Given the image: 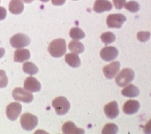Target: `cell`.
Here are the masks:
<instances>
[{
  "label": "cell",
  "mask_w": 151,
  "mask_h": 134,
  "mask_svg": "<svg viewBox=\"0 0 151 134\" xmlns=\"http://www.w3.org/2000/svg\"><path fill=\"white\" fill-rule=\"evenodd\" d=\"M23 71L24 73L29 75H35L38 72V68L33 62H26L23 65Z\"/></svg>",
  "instance_id": "cell-21"
},
{
  "label": "cell",
  "mask_w": 151,
  "mask_h": 134,
  "mask_svg": "<svg viewBox=\"0 0 151 134\" xmlns=\"http://www.w3.org/2000/svg\"><path fill=\"white\" fill-rule=\"evenodd\" d=\"M31 43V39L24 34H16L10 38V44L16 49H20L28 46Z\"/></svg>",
  "instance_id": "cell-5"
},
{
  "label": "cell",
  "mask_w": 151,
  "mask_h": 134,
  "mask_svg": "<svg viewBox=\"0 0 151 134\" xmlns=\"http://www.w3.org/2000/svg\"><path fill=\"white\" fill-rule=\"evenodd\" d=\"M9 11L13 15H19L24 11V4L22 0H11L9 5Z\"/></svg>",
  "instance_id": "cell-17"
},
{
  "label": "cell",
  "mask_w": 151,
  "mask_h": 134,
  "mask_svg": "<svg viewBox=\"0 0 151 134\" xmlns=\"http://www.w3.org/2000/svg\"><path fill=\"white\" fill-rule=\"evenodd\" d=\"M24 88L30 92H37L41 90V85L37 79L30 76L24 80Z\"/></svg>",
  "instance_id": "cell-11"
},
{
  "label": "cell",
  "mask_w": 151,
  "mask_h": 134,
  "mask_svg": "<svg viewBox=\"0 0 151 134\" xmlns=\"http://www.w3.org/2000/svg\"><path fill=\"white\" fill-rule=\"evenodd\" d=\"M120 66L121 64L118 61H114L109 65L104 66L102 71L105 77L108 79H112L113 78L115 77L119 72Z\"/></svg>",
  "instance_id": "cell-9"
},
{
  "label": "cell",
  "mask_w": 151,
  "mask_h": 134,
  "mask_svg": "<svg viewBox=\"0 0 151 134\" xmlns=\"http://www.w3.org/2000/svg\"><path fill=\"white\" fill-rule=\"evenodd\" d=\"M0 2H1V0H0Z\"/></svg>",
  "instance_id": "cell-35"
},
{
  "label": "cell",
  "mask_w": 151,
  "mask_h": 134,
  "mask_svg": "<svg viewBox=\"0 0 151 134\" xmlns=\"http://www.w3.org/2000/svg\"><path fill=\"white\" fill-rule=\"evenodd\" d=\"M7 16V11L5 8L0 7V21H2Z\"/></svg>",
  "instance_id": "cell-30"
},
{
  "label": "cell",
  "mask_w": 151,
  "mask_h": 134,
  "mask_svg": "<svg viewBox=\"0 0 151 134\" xmlns=\"http://www.w3.org/2000/svg\"><path fill=\"white\" fill-rule=\"evenodd\" d=\"M34 0H22V2H25V3H31V2H33Z\"/></svg>",
  "instance_id": "cell-33"
},
{
  "label": "cell",
  "mask_w": 151,
  "mask_h": 134,
  "mask_svg": "<svg viewBox=\"0 0 151 134\" xmlns=\"http://www.w3.org/2000/svg\"><path fill=\"white\" fill-rule=\"evenodd\" d=\"M114 7L117 9H122L126 3V0H113Z\"/></svg>",
  "instance_id": "cell-28"
},
{
  "label": "cell",
  "mask_w": 151,
  "mask_h": 134,
  "mask_svg": "<svg viewBox=\"0 0 151 134\" xmlns=\"http://www.w3.org/2000/svg\"><path fill=\"white\" fill-rule=\"evenodd\" d=\"M74 1H76V0H74Z\"/></svg>",
  "instance_id": "cell-36"
},
{
  "label": "cell",
  "mask_w": 151,
  "mask_h": 134,
  "mask_svg": "<svg viewBox=\"0 0 151 134\" xmlns=\"http://www.w3.org/2000/svg\"><path fill=\"white\" fill-rule=\"evenodd\" d=\"M135 76L134 72L131 69H123L115 79V82L119 87H124L134 80Z\"/></svg>",
  "instance_id": "cell-2"
},
{
  "label": "cell",
  "mask_w": 151,
  "mask_h": 134,
  "mask_svg": "<svg viewBox=\"0 0 151 134\" xmlns=\"http://www.w3.org/2000/svg\"><path fill=\"white\" fill-rule=\"evenodd\" d=\"M104 112L109 119H114L119 115V109L117 101H111L104 107Z\"/></svg>",
  "instance_id": "cell-12"
},
{
  "label": "cell",
  "mask_w": 151,
  "mask_h": 134,
  "mask_svg": "<svg viewBox=\"0 0 151 134\" xmlns=\"http://www.w3.org/2000/svg\"><path fill=\"white\" fill-rule=\"evenodd\" d=\"M150 32L149 31H140L137 34V38L140 42H146L150 37Z\"/></svg>",
  "instance_id": "cell-26"
},
{
  "label": "cell",
  "mask_w": 151,
  "mask_h": 134,
  "mask_svg": "<svg viewBox=\"0 0 151 134\" xmlns=\"http://www.w3.org/2000/svg\"><path fill=\"white\" fill-rule=\"evenodd\" d=\"M65 61L73 68H78L81 65V61L76 53H67L65 56Z\"/></svg>",
  "instance_id": "cell-18"
},
{
  "label": "cell",
  "mask_w": 151,
  "mask_h": 134,
  "mask_svg": "<svg viewBox=\"0 0 151 134\" xmlns=\"http://www.w3.org/2000/svg\"><path fill=\"white\" fill-rule=\"evenodd\" d=\"M13 98L17 101H22L24 103H31L34 99L32 92L25 90L24 88H16L12 91Z\"/></svg>",
  "instance_id": "cell-6"
},
{
  "label": "cell",
  "mask_w": 151,
  "mask_h": 134,
  "mask_svg": "<svg viewBox=\"0 0 151 134\" xmlns=\"http://www.w3.org/2000/svg\"><path fill=\"white\" fill-rule=\"evenodd\" d=\"M22 105L18 102H12L9 104L6 107V116L8 119L10 120L11 121H15L17 118L20 116L21 112H22Z\"/></svg>",
  "instance_id": "cell-8"
},
{
  "label": "cell",
  "mask_w": 151,
  "mask_h": 134,
  "mask_svg": "<svg viewBox=\"0 0 151 134\" xmlns=\"http://www.w3.org/2000/svg\"><path fill=\"white\" fill-rule=\"evenodd\" d=\"M118 56V50L114 47H105L100 51V57L105 61H113Z\"/></svg>",
  "instance_id": "cell-10"
},
{
  "label": "cell",
  "mask_w": 151,
  "mask_h": 134,
  "mask_svg": "<svg viewBox=\"0 0 151 134\" xmlns=\"http://www.w3.org/2000/svg\"><path fill=\"white\" fill-rule=\"evenodd\" d=\"M112 4L109 0H96L93 6V10L96 13H102L112 9Z\"/></svg>",
  "instance_id": "cell-13"
},
{
  "label": "cell",
  "mask_w": 151,
  "mask_h": 134,
  "mask_svg": "<svg viewBox=\"0 0 151 134\" xmlns=\"http://www.w3.org/2000/svg\"><path fill=\"white\" fill-rule=\"evenodd\" d=\"M101 40L102 41V42L105 44H111V43L114 42L116 39L115 35L112 33V32H105L102 34L101 35Z\"/></svg>",
  "instance_id": "cell-24"
},
{
  "label": "cell",
  "mask_w": 151,
  "mask_h": 134,
  "mask_svg": "<svg viewBox=\"0 0 151 134\" xmlns=\"http://www.w3.org/2000/svg\"><path fill=\"white\" fill-rule=\"evenodd\" d=\"M70 37L73 40L79 41V40H81L85 37V33L83 32L82 29L78 27H76V28H73L70 31Z\"/></svg>",
  "instance_id": "cell-22"
},
{
  "label": "cell",
  "mask_w": 151,
  "mask_h": 134,
  "mask_svg": "<svg viewBox=\"0 0 151 134\" xmlns=\"http://www.w3.org/2000/svg\"><path fill=\"white\" fill-rule=\"evenodd\" d=\"M140 105L136 100H129L126 101L123 106V111L126 114H134L140 109Z\"/></svg>",
  "instance_id": "cell-14"
},
{
  "label": "cell",
  "mask_w": 151,
  "mask_h": 134,
  "mask_svg": "<svg viewBox=\"0 0 151 134\" xmlns=\"http://www.w3.org/2000/svg\"><path fill=\"white\" fill-rule=\"evenodd\" d=\"M52 106L56 110L57 115L63 116L68 112L70 108V104L69 101L63 96L56 97L52 101Z\"/></svg>",
  "instance_id": "cell-3"
},
{
  "label": "cell",
  "mask_w": 151,
  "mask_h": 134,
  "mask_svg": "<svg viewBox=\"0 0 151 134\" xmlns=\"http://www.w3.org/2000/svg\"><path fill=\"white\" fill-rule=\"evenodd\" d=\"M48 52L53 57H62L66 52V41L63 38L55 39L48 46Z\"/></svg>",
  "instance_id": "cell-1"
},
{
  "label": "cell",
  "mask_w": 151,
  "mask_h": 134,
  "mask_svg": "<svg viewBox=\"0 0 151 134\" xmlns=\"http://www.w3.org/2000/svg\"><path fill=\"white\" fill-rule=\"evenodd\" d=\"M51 2L54 6H60L66 2V0H51Z\"/></svg>",
  "instance_id": "cell-31"
},
{
  "label": "cell",
  "mask_w": 151,
  "mask_h": 134,
  "mask_svg": "<svg viewBox=\"0 0 151 134\" xmlns=\"http://www.w3.org/2000/svg\"><path fill=\"white\" fill-rule=\"evenodd\" d=\"M122 95L127 97H134L140 95V90L134 85H127V86L122 91Z\"/></svg>",
  "instance_id": "cell-19"
},
{
  "label": "cell",
  "mask_w": 151,
  "mask_h": 134,
  "mask_svg": "<svg viewBox=\"0 0 151 134\" xmlns=\"http://www.w3.org/2000/svg\"><path fill=\"white\" fill-rule=\"evenodd\" d=\"M31 57V53L27 49H18L14 53V61L16 62H23Z\"/></svg>",
  "instance_id": "cell-16"
},
{
  "label": "cell",
  "mask_w": 151,
  "mask_h": 134,
  "mask_svg": "<svg viewBox=\"0 0 151 134\" xmlns=\"http://www.w3.org/2000/svg\"><path fill=\"white\" fill-rule=\"evenodd\" d=\"M127 19L122 14H111L107 17L106 23L109 28H120Z\"/></svg>",
  "instance_id": "cell-7"
},
{
  "label": "cell",
  "mask_w": 151,
  "mask_h": 134,
  "mask_svg": "<svg viewBox=\"0 0 151 134\" xmlns=\"http://www.w3.org/2000/svg\"><path fill=\"white\" fill-rule=\"evenodd\" d=\"M118 131V127L114 123H107L103 127L101 131L102 134H116Z\"/></svg>",
  "instance_id": "cell-23"
},
{
  "label": "cell",
  "mask_w": 151,
  "mask_h": 134,
  "mask_svg": "<svg viewBox=\"0 0 151 134\" xmlns=\"http://www.w3.org/2000/svg\"><path fill=\"white\" fill-rule=\"evenodd\" d=\"M5 53H6V50L4 48H0V59L3 57V56L5 55Z\"/></svg>",
  "instance_id": "cell-32"
},
{
  "label": "cell",
  "mask_w": 151,
  "mask_h": 134,
  "mask_svg": "<svg viewBox=\"0 0 151 134\" xmlns=\"http://www.w3.org/2000/svg\"><path fill=\"white\" fill-rule=\"evenodd\" d=\"M40 1H41V2H49V0H40Z\"/></svg>",
  "instance_id": "cell-34"
},
{
  "label": "cell",
  "mask_w": 151,
  "mask_h": 134,
  "mask_svg": "<svg viewBox=\"0 0 151 134\" xmlns=\"http://www.w3.org/2000/svg\"><path fill=\"white\" fill-rule=\"evenodd\" d=\"M124 7L125 8L127 11H129L130 12H137L140 10V5L138 2H135V1H131L127 3H125Z\"/></svg>",
  "instance_id": "cell-25"
},
{
  "label": "cell",
  "mask_w": 151,
  "mask_h": 134,
  "mask_svg": "<svg viewBox=\"0 0 151 134\" xmlns=\"http://www.w3.org/2000/svg\"><path fill=\"white\" fill-rule=\"evenodd\" d=\"M21 126L24 130L32 131L37 127L38 119L36 116L30 113H24L21 116Z\"/></svg>",
  "instance_id": "cell-4"
},
{
  "label": "cell",
  "mask_w": 151,
  "mask_h": 134,
  "mask_svg": "<svg viewBox=\"0 0 151 134\" xmlns=\"http://www.w3.org/2000/svg\"><path fill=\"white\" fill-rule=\"evenodd\" d=\"M62 132L65 134H83L85 131L83 129L76 127L73 122L67 121L63 123L62 127Z\"/></svg>",
  "instance_id": "cell-15"
},
{
  "label": "cell",
  "mask_w": 151,
  "mask_h": 134,
  "mask_svg": "<svg viewBox=\"0 0 151 134\" xmlns=\"http://www.w3.org/2000/svg\"><path fill=\"white\" fill-rule=\"evenodd\" d=\"M68 48L70 51L73 52V53H76V54L82 53L84 51V50H85L84 45H83L81 42H79V41H76V40L70 41V42L69 43Z\"/></svg>",
  "instance_id": "cell-20"
},
{
  "label": "cell",
  "mask_w": 151,
  "mask_h": 134,
  "mask_svg": "<svg viewBox=\"0 0 151 134\" xmlns=\"http://www.w3.org/2000/svg\"><path fill=\"white\" fill-rule=\"evenodd\" d=\"M144 132L146 134H150L151 133V119L147 123V124L144 127Z\"/></svg>",
  "instance_id": "cell-29"
},
{
  "label": "cell",
  "mask_w": 151,
  "mask_h": 134,
  "mask_svg": "<svg viewBox=\"0 0 151 134\" xmlns=\"http://www.w3.org/2000/svg\"><path fill=\"white\" fill-rule=\"evenodd\" d=\"M9 83L7 75L4 70H0V88H6Z\"/></svg>",
  "instance_id": "cell-27"
}]
</instances>
